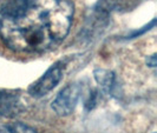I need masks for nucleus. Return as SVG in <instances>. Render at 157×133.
Listing matches in <instances>:
<instances>
[{
    "instance_id": "6",
    "label": "nucleus",
    "mask_w": 157,
    "mask_h": 133,
    "mask_svg": "<svg viewBox=\"0 0 157 133\" xmlns=\"http://www.w3.org/2000/svg\"><path fill=\"white\" fill-rule=\"evenodd\" d=\"M110 6H113V7H118V6H124L128 4V1H134V0H105Z\"/></svg>"
},
{
    "instance_id": "2",
    "label": "nucleus",
    "mask_w": 157,
    "mask_h": 133,
    "mask_svg": "<svg viewBox=\"0 0 157 133\" xmlns=\"http://www.w3.org/2000/svg\"><path fill=\"white\" fill-rule=\"evenodd\" d=\"M63 78V67L59 63L52 65L48 70L40 77L29 90V92L34 98H40L51 92Z\"/></svg>"
},
{
    "instance_id": "3",
    "label": "nucleus",
    "mask_w": 157,
    "mask_h": 133,
    "mask_svg": "<svg viewBox=\"0 0 157 133\" xmlns=\"http://www.w3.org/2000/svg\"><path fill=\"white\" fill-rule=\"evenodd\" d=\"M80 87L77 84H70L60 91L53 102L52 109L59 116H69L71 114L79 99Z\"/></svg>"
},
{
    "instance_id": "5",
    "label": "nucleus",
    "mask_w": 157,
    "mask_h": 133,
    "mask_svg": "<svg viewBox=\"0 0 157 133\" xmlns=\"http://www.w3.org/2000/svg\"><path fill=\"white\" fill-rule=\"evenodd\" d=\"M0 133H37V131L25 123L14 121L0 125Z\"/></svg>"
},
{
    "instance_id": "1",
    "label": "nucleus",
    "mask_w": 157,
    "mask_h": 133,
    "mask_svg": "<svg viewBox=\"0 0 157 133\" xmlns=\"http://www.w3.org/2000/svg\"><path fill=\"white\" fill-rule=\"evenodd\" d=\"M80 0H0V46L19 57H37L70 35Z\"/></svg>"
},
{
    "instance_id": "4",
    "label": "nucleus",
    "mask_w": 157,
    "mask_h": 133,
    "mask_svg": "<svg viewBox=\"0 0 157 133\" xmlns=\"http://www.w3.org/2000/svg\"><path fill=\"white\" fill-rule=\"evenodd\" d=\"M20 111V102L16 94L0 91V117H12Z\"/></svg>"
}]
</instances>
